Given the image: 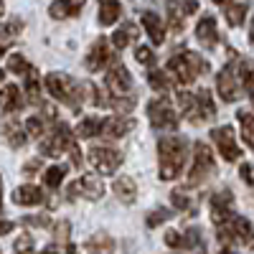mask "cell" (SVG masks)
<instances>
[{
  "label": "cell",
  "mask_w": 254,
  "mask_h": 254,
  "mask_svg": "<svg viewBox=\"0 0 254 254\" xmlns=\"http://www.w3.org/2000/svg\"><path fill=\"white\" fill-rule=\"evenodd\" d=\"M160 150V181H173L181 176L186 158H188V145L181 137H160L158 142Z\"/></svg>",
  "instance_id": "obj_1"
},
{
  "label": "cell",
  "mask_w": 254,
  "mask_h": 254,
  "mask_svg": "<svg viewBox=\"0 0 254 254\" xmlns=\"http://www.w3.org/2000/svg\"><path fill=\"white\" fill-rule=\"evenodd\" d=\"M46 92L54 97V99H61L64 104H69L71 110H79L81 107V99H84V92L81 87L66 74H59V71H51L46 76Z\"/></svg>",
  "instance_id": "obj_2"
},
{
  "label": "cell",
  "mask_w": 254,
  "mask_h": 254,
  "mask_svg": "<svg viewBox=\"0 0 254 254\" xmlns=\"http://www.w3.org/2000/svg\"><path fill=\"white\" fill-rule=\"evenodd\" d=\"M206 69H208V64L196 51H181V54H176L171 61H168V71H173V76L181 84L196 81L201 74H206Z\"/></svg>",
  "instance_id": "obj_3"
},
{
  "label": "cell",
  "mask_w": 254,
  "mask_h": 254,
  "mask_svg": "<svg viewBox=\"0 0 254 254\" xmlns=\"http://www.w3.org/2000/svg\"><path fill=\"white\" fill-rule=\"evenodd\" d=\"M178 102L186 112V117L190 122H208L216 117V107L214 102H211V94L203 89L198 94H190V92H181L178 94Z\"/></svg>",
  "instance_id": "obj_4"
},
{
  "label": "cell",
  "mask_w": 254,
  "mask_h": 254,
  "mask_svg": "<svg viewBox=\"0 0 254 254\" xmlns=\"http://www.w3.org/2000/svg\"><path fill=\"white\" fill-rule=\"evenodd\" d=\"M219 242L224 249H231L237 244H252L254 242V226L242 216H231L224 224H219Z\"/></svg>",
  "instance_id": "obj_5"
},
{
  "label": "cell",
  "mask_w": 254,
  "mask_h": 254,
  "mask_svg": "<svg viewBox=\"0 0 254 254\" xmlns=\"http://www.w3.org/2000/svg\"><path fill=\"white\" fill-rule=\"evenodd\" d=\"M147 117L155 130H176L178 127V112L171 107L168 99H153L147 104Z\"/></svg>",
  "instance_id": "obj_6"
},
{
  "label": "cell",
  "mask_w": 254,
  "mask_h": 254,
  "mask_svg": "<svg viewBox=\"0 0 254 254\" xmlns=\"http://www.w3.org/2000/svg\"><path fill=\"white\" fill-rule=\"evenodd\" d=\"M193 155H196V163H193V168H190L188 183L190 186H201V183H206L211 176H214L216 165H214V155H211V150L203 142H196V153Z\"/></svg>",
  "instance_id": "obj_7"
},
{
  "label": "cell",
  "mask_w": 254,
  "mask_h": 254,
  "mask_svg": "<svg viewBox=\"0 0 254 254\" xmlns=\"http://www.w3.org/2000/svg\"><path fill=\"white\" fill-rule=\"evenodd\" d=\"M89 163H92L94 171H99L102 176H112L122 165V153H117L115 147H92L89 150Z\"/></svg>",
  "instance_id": "obj_8"
},
{
  "label": "cell",
  "mask_w": 254,
  "mask_h": 254,
  "mask_svg": "<svg viewBox=\"0 0 254 254\" xmlns=\"http://www.w3.org/2000/svg\"><path fill=\"white\" fill-rule=\"evenodd\" d=\"M69 198L74 201V198H87V201H99L102 198V193H104V186H102V181L97 178V176H81V178H76L71 186H69Z\"/></svg>",
  "instance_id": "obj_9"
},
{
  "label": "cell",
  "mask_w": 254,
  "mask_h": 254,
  "mask_svg": "<svg viewBox=\"0 0 254 254\" xmlns=\"http://www.w3.org/2000/svg\"><path fill=\"white\" fill-rule=\"evenodd\" d=\"M74 145V140H71V132H69V127L64 125V122H56V130H54V135L51 137H46L44 142H41V153L44 155H51V158H56V155H61L66 147H71Z\"/></svg>",
  "instance_id": "obj_10"
},
{
  "label": "cell",
  "mask_w": 254,
  "mask_h": 254,
  "mask_svg": "<svg viewBox=\"0 0 254 254\" xmlns=\"http://www.w3.org/2000/svg\"><path fill=\"white\" fill-rule=\"evenodd\" d=\"M216 87H219V97L224 102H237L242 97V89H239V74L234 71V66H224L219 71V79H216Z\"/></svg>",
  "instance_id": "obj_11"
},
{
  "label": "cell",
  "mask_w": 254,
  "mask_h": 254,
  "mask_svg": "<svg viewBox=\"0 0 254 254\" xmlns=\"http://www.w3.org/2000/svg\"><path fill=\"white\" fill-rule=\"evenodd\" d=\"M104 84H107V89L112 97H120V94H130L132 89V76L130 71H127L122 64H117V66H112L107 71V76H104Z\"/></svg>",
  "instance_id": "obj_12"
},
{
  "label": "cell",
  "mask_w": 254,
  "mask_h": 254,
  "mask_svg": "<svg viewBox=\"0 0 254 254\" xmlns=\"http://www.w3.org/2000/svg\"><path fill=\"white\" fill-rule=\"evenodd\" d=\"M211 137H214V142H216V147L221 150V155L226 158V160H239V147H237V142H234V130H231L229 125H224V127H216L214 132H211Z\"/></svg>",
  "instance_id": "obj_13"
},
{
  "label": "cell",
  "mask_w": 254,
  "mask_h": 254,
  "mask_svg": "<svg viewBox=\"0 0 254 254\" xmlns=\"http://www.w3.org/2000/svg\"><path fill=\"white\" fill-rule=\"evenodd\" d=\"M231 203H234V198H231V190H219V193H214V198H211V219H214L216 226L234 216V208H231Z\"/></svg>",
  "instance_id": "obj_14"
},
{
  "label": "cell",
  "mask_w": 254,
  "mask_h": 254,
  "mask_svg": "<svg viewBox=\"0 0 254 254\" xmlns=\"http://www.w3.org/2000/svg\"><path fill=\"white\" fill-rule=\"evenodd\" d=\"M110 59H112V51L107 46V41L99 38V41H94V44H92L87 59H84V66H87L89 71H102L104 66H107Z\"/></svg>",
  "instance_id": "obj_15"
},
{
  "label": "cell",
  "mask_w": 254,
  "mask_h": 254,
  "mask_svg": "<svg viewBox=\"0 0 254 254\" xmlns=\"http://www.w3.org/2000/svg\"><path fill=\"white\" fill-rule=\"evenodd\" d=\"M135 127V120H130V117H110V120H104L102 122V130H99V135H104V137H112V140H117V137H125L127 132H130Z\"/></svg>",
  "instance_id": "obj_16"
},
{
  "label": "cell",
  "mask_w": 254,
  "mask_h": 254,
  "mask_svg": "<svg viewBox=\"0 0 254 254\" xmlns=\"http://www.w3.org/2000/svg\"><path fill=\"white\" fill-rule=\"evenodd\" d=\"M198 10V3L196 0H183V3H168V20L176 31H181L183 26V18L186 15H193Z\"/></svg>",
  "instance_id": "obj_17"
},
{
  "label": "cell",
  "mask_w": 254,
  "mask_h": 254,
  "mask_svg": "<svg viewBox=\"0 0 254 254\" xmlns=\"http://www.w3.org/2000/svg\"><path fill=\"white\" fill-rule=\"evenodd\" d=\"M81 8H84V0H56V3H51L49 13H51V18L64 20V18H74V15H79Z\"/></svg>",
  "instance_id": "obj_18"
},
{
  "label": "cell",
  "mask_w": 254,
  "mask_h": 254,
  "mask_svg": "<svg viewBox=\"0 0 254 254\" xmlns=\"http://www.w3.org/2000/svg\"><path fill=\"white\" fill-rule=\"evenodd\" d=\"M142 26H145L147 36H150V41H153L155 46H160L163 41H165V31H163V23H160L158 13H153V10H142Z\"/></svg>",
  "instance_id": "obj_19"
},
{
  "label": "cell",
  "mask_w": 254,
  "mask_h": 254,
  "mask_svg": "<svg viewBox=\"0 0 254 254\" xmlns=\"http://www.w3.org/2000/svg\"><path fill=\"white\" fill-rule=\"evenodd\" d=\"M196 36H198V41L206 46V49H214L216 44H219V33H216V20L211 18V15H206L201 23H198V28H196Z\"/></svg>",
  "instance_id": "obj_20"
},
{
  "label": "cell",
  "mask_w": 254,
  "mask_h": 254,
  "mask_svg": "<svg viewBox=\"0 0 254 254\" xmlns=\"http://www.w3.org/2000/svg\"><path fill=\"white\" fill-rule=\"evenodd\" d=\"M112 188H115V193H117V198H120L122 203H135V198H137V186H135V181H132L130 176L115 178Z\"/></svg>",
  "instance_id": "obj_21"
},
{
  "label": "cell",
  "mask_w": 254,
  "mask_h": 254,
  "mask_svg": "<svg viewBox=\"0 0 254 254\" xmlns=\"http://www.w3.org/2000/svg\"><path fill=\"white\" fill-rule=\"evenodd\" d=\"M13 201L18 206H38V203H44V193L36 186H20V188H15Z\"/></svg>",
  "instance_id": "obj_22"
},
{
  "label": "cell",
  "mask_w": 254,
  "mask_h": 254,
  "mask_svg": "<svg viewBox=\"0 0 254 254\" xmlns=\"http://www.w3.org/2000/svg\"><path fill=\"white\" fill-rule=\"evenodd\" d=\"M23 104V97H20V89L15 84H8V87L0 89V110L3 112H15Z\"/></svg>",
  "instance_id": "obj_23"
},
{
  "label": "cell",
  "mask_w": 254,
  "mask_h": 254,
  "mask_svg": "<svg viewBox=\"0 0 254 254\" xmlns=\"http://www.w3.org/2000/svg\"><path fill=\"white\" fill-rule=\"evenodd\" d=\"M120 13H122L120 0H99V23H102V26L117 23Z\"/></svg>",
  "instance_id": "obj_24"
},
{
  "label": "cell",
  "mask_w": 254,
  "mask_h": 254,
  "mask_svg": "<svg viewBox=\"0 0 254 254\" xmlns=\"http://www.w3.org/2000/svg\"><path fill=\"white\" fill-rule=\"evenodd\" d=\"M23 132H26V127H20L18 122H8V125L3 127V135H5L8 145H10V147H15V150L26 145V135H23Z\"/></svg>",
  "instance_id": "obj_25"
},
{
  "label": "cell",
  "mask_w": 254,
  "mask_h": 254,
  "mask_svg": "<svg viewBox=\"0 0 254 254\" xmlns=\"http://www.w3.org/2000/svg\"><path fill=\"white\" fill-rule=\"evenodd\" d=\"M237 120H239V125H242V137H244V142L254 150V115L252 112H237Z\"/></svg>",
  "instance_id": "obj_26"
},
{
  "label": "cell",
  "mask_w": 254,
  "mask_h": 254,
  "mask_svg": "<svg viewBox=\"0 0 254 254\" xmlns=\"http://www.w3.org/2000/svg\"><path fill=\"white\" fill-rule=\"evenodd\" d=\"M20 28H23V23H20L18 18H13V20H8V23L0 26V46H8L10 41H15Z\"/></svg>",
  "instance_id": "obj_27"
},
{
  "label": "cell",
  "mask_w": 254,
  "mask_h": 254,
  "mask_svg": "<svg viewBox=\"0 0 254 254\" xmlns=\"http://www.w3.org/2000/svg\"><path fill=\"white\" fill-rule=\"evenodd\" d=\"M237 74H239V81H244V87H247V92H249V99H252V104H254V64L242 61Z\"/></svg>",
  "instance_id": "obj_28"
},
{
  "label": "cell",
  "mask_w": 254,
  "mask_h": 254,
  "mask_svg": "<svg viewBox=\"0 0 254 254\" xmlns=\"http://www.w3.org/2000/svg\"><path fill=\"white\" fill-rule=\"evenodd\" d=\"M203 239H201V231L198 229H190L181 237L178 234V249H203Z\"/></svg>",
  "instance_id": "obj_29"
},
{
  "label": "cell",
  "mask_w": 254,
  "mask_h": 254,
  "mask_svg": "<svg viewBox=\"0 0 254 254\" xmlns=\"http://www.w3.org/2000/svg\"><path fill=\"white\" fill-rule=\"evenodd\" d=\"M137 36V28H135V23H122V28L112 36V44L117 46V49H125L130 41Z\"/></svg>",
  "instance_id": "obj_30"
},
{
  "label": "cell",
  "mask_w": 254,
  "mask_h": 254,
  "mask_svg": "<svg viewBox=\"0 0 254 254\" xmlns=\"http://www.w3.org/2000/svg\"><path fill=\"white\" fill-rule=\"evenodd\" d=\"M99 130H102V120H94V117H87V120H81L79 122V127H76V137H94V135H99Z\"/></svg>",
  "instance_id": "obj_31"
},
{
  "label": "cell",
  "mask_w": 254,
  "mask_h": 254,
  "mask_svg": "<svg viewBox=\"0 0 254 254\" xmlns=\"http://www.w3.org/2000/svg\"><path fill=\"white\" fill-rule=\"evenodd\" d=\"M171 198H173V206L181 208V211H196V203L190 201V193H188V190H183V188H176L173 193H171Z\"/></svg>",
  "instance_id": "obj_32"
},
{
  "label": "cell",
  "mask_w": 254,
  "mask_h": 254,
  "mask_svg": "<svg viewBox=\"0 0 254 254\" xmlns=\"http://www.w3.org/2000/svg\"><path fill=\"white\" fill-rule=\"evenodd\" d=\"M64 176H66V168H64V165H54V168H49V171L44 173V183L49 188H59Z\"/></svg>",
  "instance_id": "obj_33"
},
{
  "label": "cell",
  "mask_w": 254,
  "mask_h": 254,
  "mask_svg": "<svg viewBox=\"0 0 254 254\" xmlns=\"http://www.w3.org/2000/svg\"><path fill=\"white\" fill-rule=\"evenodd\" d=\"M8 69H10L13 74H18V76H26L33 66H31V64H28L23 56H20V54H13V56L8 59Z\"/></svg>",
  "instance_id": "obj_34"
},
{
  "label": "cell",
  "mask_w": 254,
  "mask_h": 254,
  "mask_svg": "<svg viewBox=\"0 0 254 254\" xmlns=\"http://www.w3.org/2000/svg\"><path fill=\"white\" fill-rule=\"evenodd\" d=\"M247 15V3H237V5H229L226 10V20H229V26H239L242 20Z\"/></svg>",
  "instance_id": "obj_35"
},
{
  "label": "cell",
  "mask_w": 254,
  "mask_h": 254,
  "mask_svg": "<svg viewBox=\"0 0 254 254\" xmlns=\"http://www.w3.org/2000/svg\"><path fill=\"white\" fill-rule=\"evenodd\" d=\"M84 249H87V252H99V249L112 252L115 249V242L110 237H94V239H89L87 244H84Z\"/></svg>",
  "instance_id": "obj_36"
},
{
  "label": "cell",
  "mask_w": 254,
  "mask_h": 254,
  "mask_svg": "<svg viewBox=\"0 0 254 254\" xmlns=\"http://www.w3.org/2000/svg\"><path fill=\"white\" fill-rule=\"evenodd\" d=\"M112 107H115L117 112H132V107H135V97H130V94H120V97L112 99Z\"/></svg>",
  "instance_id": "obj_37"
},
{
  "label": "cell",
  "mask_w": 254,
  "mask_h": 254,
  "mask_svg": "<svg viewBox=\"0 0 254 254\" xmlns=\"http://www.w3.org/2000/svg\"><path fill=\"white\" fill-rule=\"evenodd\" d=\"M147 79H150V84L158 89V92H163V89H168L171 84H168V76L160 71V69H150V74H147Z\"/></svg>",
  "instance_id": "obj_38"
},
{
  "label": "cell",
  "mask_w": 254,
  "mask_h": 254,
  "mask_svg": "<svg viewBox=\"0 0 254 254\" xmlns=\"http://www.w3.org/2000/svg\"><path fill=\"white\" fill-rule=\"evenodd\" d=\"M26 132H28L31 137H41V135H44V122H41V117H28Z\"/></svg>",
  "instance_id": "obj_39"
},
{
  "label": "cell",
  "mask_w": 254,
  "mask_h": 254,
  "mask_svg": "<svg viewBox=\"0 0 254 254\" xmlns=\"http://www.w3.org/2000/svg\"><path fill=\"white\" fill-rule=\"evenodd\" d=\"M168 219H171V211L158 208V211H153V214L147 216V226H158V224H163V221H168Z\"/></svg>",
  "instance_id": "obj_40"
},
{
  "label": "cell",
  "mask_w": 254,
  "mask_h": 254,
  "mask_svg": "<svg viewBox=\"0 0 254 254\" xmlns=\"http://www.w3.org/2000/svg\"><path fill=\"white\" fill-rule=\"evenodd\" d=\"M135 59L140 61V64H147V66H153V61H155V54L147 49V46H137V51H135Z\"/></svg>",
  "instance_id": "obj_41"
},
{
  "label": "cell",
  "mask_w": 254,
  "mask_h": 254,
  "mask_svg": "<svg viewBox=\"0 0 254 254\" xmlns=\"http://www.w3.org/2000/svg\"><path fill=\"white\" fill-rule=\"evenodd\" d=\"M239 176H242V181L244 183H249V186H254V165H242V171H239Z\"/></svg>",
  "instance_id": "obj_42"
},
{
  "label": "cell",
  "mask_w": 254,
  "mask_h": 254,
  "mask_svg": "<svg viewBox=\"0 0 254 254\" xmlns=\"http://www.w3.org/2000/svg\"><path fill=\"white\" fill-rule=\"evenodd\" d=\"M13 247H15V252H31L33 249V239L31 237H20Z\"/></svg>",
  "instance_id": "obj_43"
},
{
  "label": "cell",
  "mask_w": 254,
  "mask_h": 254,
  "mask_svg": "<svg viewBox=\"0 0 254 254\" xmlns=\"http://www.w3.org/2000/svg\"><path fill=\"white\" fill-rule=\"evenodd\" d=\"M56 237H59V239H66V237H69V221L56 224Z\"/></svg>",
  "instance_id": "obj_44"
},
{
  "label": "cell",
  "mask_w": 254,
  "mask_h": 254,
  "mask_svg": "<svg viewBox=\"0 0 254 254\" xmlns=\"http://www.w3.org/2000/svg\"><path fill=\"white\" fill-rule=\"evenodd\" d=\"M26 224H33V226H49V216H28Z\"/></svg>",
  "instance_id": "obj_45"
},
{
  "label": "cell",
  "mask_w": 254,
  "mask_h": 254,
  "mask_svg": "<svg viewBox=\"0 0 254 254\" xmlns=\"http://www.w3.org/2000/svg\"><path fill=\"white\" fill-rule=\"evenodd\" d=\"M38 165H41V160H31V163L23 168V173H26V176H33V173L38 171Z\"/></svg>",
  "instance_id": "obj_46"
},
{
  "label": "cell",
  "mask_w": 254,
  "mask_h": 254,
  "mask_svg": "<svg viewBox=\"0 0 254 254\" xmlns=\"http://www.w3.org/2000/svg\"><path fill=\"white\" fill-rule=\"evenodd\" d=\"M13 231V221H0V234H10Z\"/></svg>",
  "instance_id": "obj_47"
},
{
  "label": "cell",
  "mask_w": 254,
  "mask_h": 254,
  "mask_svg": "<svg viewBox=\"0 0 254 254\" xmlns=\"http://www.w3.org/2000/svg\"><path fill=\"white\" fill-rule=\"evenodd\" d=\"M249 41L254 44V20H252V31H249Z\"/></svg>",
  "instance_id": "obj_48"
},
{
  "label": "cell",
  "mask_w": 254,
  "mask_h": 254,
  "mask_svg": "<svg viewBox=\"0 0 254 254\" xmlns=\"http://www.w3.org/2000/svg\"><path fill=\"white\" fill-rule=\"evenodd\" d=\"M3 10H5V5H3V0H0V15H3Z\"/></svg>",
  "instance_id": "obj_49"
},
{
  "label": "cell",
  "mask_w": 254,
  "mask_h": 254,
  "mask_svg": "<svg viewBox=\"0 0 254 254\" xmlns=\"http://www.w3.org/2000/svg\"><path fill=\"white\" fill-rule=\"evenodd\" d=\"M214 3H219V5H221V3H229V0H214Z\"/></svg>",
  "instance_id": "obj_50"
},
{
  "label": "cell",
  "mask_w": 254,
  "mask_h": 254,
  "mask_svg": "<svg viewBox=\"0 0 254 254\" xmlns=\"http://www.w3.org/2000/svg\"><path fill=\"white\" fill-rule=\"evenodd\" d=\"M0 81H3V71H0Z\"/></svg>",
  "instance_id": "obj_51"
},
{
  "label": "cell",
  "mask_w": 254,
  "mask_h": 254,
  "mask_svg": "<svg viewBox=\"0 0 254 254\" xmlns=\"http://www.w3.org/2000/svg\"><path fill=\"white\" fill-rule=\"evenodd\" d=\"M0 203H3V198H0Z\"/></svg>",
  "instance_id": "obj_52"
}]
</instances>
